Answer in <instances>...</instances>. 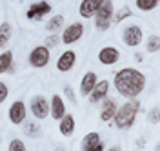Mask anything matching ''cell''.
Returning a JSON list of instances; mask_svg holds the SVG:
<instances>
[{"instance_id":"23","label":"cell","mask_w":160,"mask_h":151,"mask_svg":"<svg viewBox=\"0 0 160 151\" xmlns=\"http://www.w3.org/2000/svg\"><path fill=\"white\" fill-rule=\"evenodd\" d=\"M160 0H135V6H137V9L138 11H153L157 9V6H158Z\"/></svg>"},{"instance_id":"24","label":"cell","mask_w":160,"mask_h":151,"mask_svg":"<svg viewBox=\"0 0 160 151\" xmlns=\"http://www.w3.org/2000/svg\"><path fill=\"white\" fill-rule=\"evenodd\" d=\"M129 17H133V11H131V8H129V6H122V8H120V11L115 15V17H113V22H115V24H120L124 18H129Z\"/></svg>"},{"instance_id":"29","label":"cell","mask_w":160,"mask_h":151,"mask_svg":"<svg viewBox=\"0 0 160 151\" xmlns=\"http://www.w3.org/2000/svg\"><path fill=\"white\" fill-rule=\"evenodd\" d=\"M148 118H149L151 124H157L158 122V108H153L149 111V115H148Z\"/></svg>"},{"instance_id":"6","label":"cell","mask_w":160,"mask_h":151,"mask_svg":"<svg viewBox=\"0 0 160 151\" xmlns=\"http://www.w3.org/2000/svg\"><path fill=\"white\" fill-rule=\"evenodd\" d=\"M51 9H53V6H51L49 2L40 0V2H37V4H31V8L26 11V17H28V20L40 22L46 15H49Z\"/></svg>"},{"instance_id":"8","label":"cell","mask_w":160,"mask_h":151,"mask_svg":"<svg viewBox=\"0 0 160 151\" xmlns=\"http://www.w3.org/2000/svg\"><path fill=\"white\" fill-rule=\"evenodd\" d=\"M82 35H84V24L82 22H73L62 31V42L68 44V46L75 44V42H78L82 38Z\"/></svg>"},{"instance_id":"11","label":"cell","mask_w":160,"mask_h":151,"mask_svg":"<svg viewBox=\"0 0 160 151\" xmlns=\"http://www.w3.org/2000/svg\"><path fill=\"white\" fill-rule=\"evenodd\" d=\"M75 64H77V53L73 49H66L57 60V69L62 73H68L75 68Z\"/></svg>"},{"instance_id":"21","label":"cell","mask_w":160,"mask_h":151,"mask_svg":"<svg viewBox=\"0 0 160 151\" xmlns=\"http://www.w3.org/2000/svg\"><path fill=\"white\" fill-rule=\"evenodd\" d=\"M62 26H64V17H62V15H53L49 20L46 22V29L49 31V33H57V31H60Z\"/></svg>"},{"instance_id":"19","label":"cell","mask_w":160,"mask_h":151,"mask_svg":"<svg viewBox=\"0 0 160 151\" xmlns=\"http://www.w3.org/2000/svg\"><path fill=\"white\" fill-rule=\"evenodd\" d=\"M11 35H13L11 24L9 22H2V24H0V51L8 46V42L11 40Z\"/></svg>"},{"instance_id":"3","label":"cell","mask_w":160,"mask_h":151,"mask_svg":"<svg viewBox=\"0 0 160 151\" xmlns=\"http://www.w3.org/2000/svg\"><path fill=\"white\" fill-rule=\"evenodd\" d=\"M93 17H95V28L97 29L108 31L109 26L113 24V2L111 0H104Z\"/></svg>"},{"instance_id":"20","label":"cell","mask_w":160,"mask_h":151,"mask_svg":"<svg viewBox=\"0 0 160 151\" xmlns=\"http://www.w3.org/2000/svg\"><path fill=\"white\" fill-rule=\"evenodd\" d=\"M13 68V51H2L0 53V75L8 73Z\"/></svg>"},{"instance_id":"1","label":"cell","mask_w":160,"mask_h":151,"mask_svg":"<svg viewBox=\"0 0 160 151\" xmlns=\"http://www.w3.org/2000/svg\"><path fill=\"white\" fill-rule=\"evenodd\" d=\"M115 89L124 98H138V95L146 89L148 78L142 71L135 68H124L115 75Z\"/></svg>"},{"instance_id":"7","label":"cell","mask_w":160,"mask_h":151,"mask_svg":"<svg viewBox=\"0 0 160 151\" xmlns=\"http://www.w3.org/2000/svg\"><path fill=\"white\" fill-rule=\"evenodd\" d=\"M31 113L40 120L48 118L49 117V100L44 95H35L31 98Z\"/></svg>"},{"instance_id":"15","label":"cell","mask_w":160,"mask_h":151,"mask_svg":"<svg viewBox=\"0 0 160 151\" xmlns=\"http://www.w3.org/2000/svg\"><path fill=\"white\" fill-rule=\"evenodd\" d=\"M104 0H82L78 6V15L82 18H93V15L97 13Z\"/></svg>"},{"instance_id":"9","label":"cell","mask_w":160,"mask_h":151,"mask_svg":"<svg viewBox=\"0 0 160 151\" xmlns=\"http://www.w3.org/2000/svg\"><path fill=\"white\" fill-rule=\"evenodd\" d=\"M80 148H82V151H104V142L97 131H91L82 138Z\"/></svg>"},{"instance_id":"30","label":"cell","mask_w":160,"mask_h":151,"mask_svg":"<svg viewBox=\"0 0 160 151\" xmlns=\"http://www.w3.org/2000/svg\"><path fill=\"white\" fill-rule=\"evenodd\" d=\"M64 93H66V97H68L71 102H77V97H75V93H73V88H71V86H66V88H64Z\"/></svg>"},{"instance_id":"18","label":"cell","mask_w":160,"mask_h":151,"mask_svg":"<svg viewBox=\"0 0 160 151\" xmlns=\"http://www.w3.org/2000/svg\"><path fill=\"white\" fill-rule=\"evenodd\" d=\"M115 111H117V102L113 98H104L102 109H100V118L104 122H109L113 118V115H115Z\"/></svg>"},{"instance_id":"17","label":"cell","mask_w":160,"mask_h":151,"mask_svg":"<svg viewBox=\"0 0 160 151\" xmlns=\"http://www.w3.org/2000/svg\"><path fill=\"white\" fill-rule=\"evenodd\" d=\"M58 129L64 137H71V135L75 133V118L66 113V115L58 120Z\"/></svg>"},{"instance_id":"22","label":"cell","mask_w":160,"mask_h":151,"mask_svg":"<svg viewBox=\"0 0 160 151\" xmlns=\"http://www.w3.org/2000/svg\"><path fill=\"white\" fill-rule=\"evenodd\" d=\"M24 124V133L28 135V137H33V138H38L40 135H42V129H40V126L37 122H22Z\"/></svg>"},{"instance_id":"26","label":"cell","mask_w":160,"mask_h":151,"mask_svg":"<svg viewBox=\"0 0 160 151\" xmlns=\"http://www.w3.org/2000/svg\"><path fill=\"white\" fill-rule=\"evenodd\" d=\"M60 42V37L58 35H48L46 37V40H44V46L48 48V49H53V48H57Z\"/></svg>"},{"instance_id":"12","label":"cell","mask_w":160,"mask_h":151,"mask_svg":"<svg viewBox=\"0 0 160 151\" xmlns=\"http://www.w3.org/2000/svg\"><path fill=\"white\" fill-rule=\"evenodd\" d=\"M120 58V51L115 48V46H106L98 51V62L104 64V66H113L117 64Z\"/></svg>"},{"instance_id":"4","label":"cell","mask_w":160,"mask_h":151,"mask_svg":"<svg viewBox=\"0 0 160 151\" xmlns=\"http://www.w3.org/2000/svg\"><path fill=\"white\" fill-rule=\"evenodd\" d=\"M29 64L31 68H35V69H42V68H46L51 60V53L49 49L42 44V46H37V48H33L29 53Z\"/></svg>"},{"instance_id":"10","label":"cell","mask_w":160,"mask_h":151,"mask_svg":"<svg viewBox=\"0 0 160 151\" xmlns=\"http://www.w3.org/2000/svg\"><path fill=\"white\" fill-rule=\"evenodd\" d=\"M108 91H109V80H106V78L104 80H97L91 93L88 95V98H89L91 104H98V102H102L108 97Z\"/></svg>"},{"instance_id":"13","label":"cell","mask_w":160,"mask_h":151,"mask_svg":"<svg viewBox=\"0 0 160 151\" xmlns=\"http://www.w3.org/2000/svg\"><path fill=\"white\" fill-rule=\"evenodd\" d=\"M26 104L22 100H15L13 104L9 106V111H8V117L13 124H22L26 120Z\"/></svg>"},{"instance_id":"2","label":"cell","mask_w":160,"mask_h":151,"mask_svg":"<svg viewBox=\"0 0 160 151\" xmlns=\"http://www.w3.org/2000/svg\"><path fill=\"white\" fill-rule=\"evenodd\" d=\"M138 111H140L138 98H128V102L124 106L117 108V111H115V115H113L111 120L115 122V126L118 129H129L131 126L135 124V120H137Z\"/></svg>"},{"instance_id":"27","label":"cell","mask_w":160,"mask_h":151,"mask_svg":"<svg viewBox=\"0 0 160 151\" xmlns=\"http://www.w3.org/2000/svg\"><path fill=\"white\" fill-rule=\"evenodd\" d=\"M8 151H26V144L18 138H13L8 146Z\"/></svg>"},{"instance_id":"14","label":"cell","mask_w":160,"mask_h":151,"mask_svg":"<svg viewBox=\"0 0 160 151\" xmlns=\"http://www.w3.org/2000/svg\"><path fill=\"white\" fill-rule=\"evenodd\" d=\"M49 115L55 118V120H60L64 115H66V104H64V98L60 95H53L49 100Z\"/></svg>"},{"instance_id":"28","label":"cell","mask_w":160,"mask_h":151,"mask_svg":"<svg viewBox=\"0 0 160 151\" xmlns=\"http://www.w3.org/2000/svg\"><path fill=\"white\" fill-rule=\"evenodd\" d=\"M8 97H9V88H8V84H4L0 80V104H4L8 100Z\"/></svg>"},{"instance_id":"25","label":"cell","mask_w":160,"mask_h":151,"mask_svg":"<svg viewBox=\"0 0 160 151\" xmlns=\"http://www.w3.org/2000/svg\"><path fill=\"white\" fill-rule=\"evenodd\" d=\"M146 49H148V53H157V51L160 49L158 35H151L149 38H148V42H146Z\"/></svg>"},{"instance_id":"5","label":"cell","mask_w":160,"mask_h":151,"mask_svg":"<svg viewBox=\"0 0 160 151\" xmlns=\"http://www.w3.org/2000/svg\"><path fill=\"white\" fill-rule=\"evenodd\" d=\"M142 38H144V31L137 24H131L128 28H124V31H122V40H124L126 46H129V48L140 46L142 44Z\"/></svg>"},{"instance_id":"16","label":"cell","mask_w":160,"mask_h":151,"mask_svg":"<svg viewBox=\"0 0 160 151\" xmlns=\"http://www.w3.org/2000/svg\"><path fill=\"white\" fill-rule=\"evenodd\" d=\"M98 80V77H97V73L95 71H88L84 77H82V80H80V95L82 97H88L93 89V86L97 84Z\"/></svg>"}]
</instances>
